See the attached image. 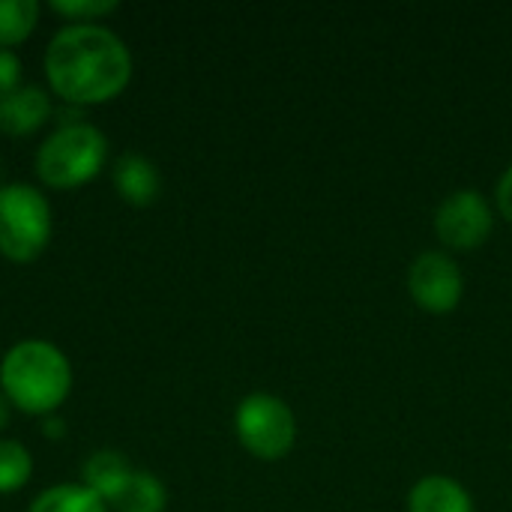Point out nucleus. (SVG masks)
Wrapping results in <instances>:
<instances>
[{
    "mask_svg": "<svg viewBox=\"0 0 512 512\" xmlns=\"http://www.w3.org/2000/svg\"><path fill=\"white\" fill-rule=\"evenodd\" d=\"M45 75L66 105H99L126 90L132 54L126 42L102 24H66L48 42Z\"/></svg>",
    "mask_w": 512,
    "mask_h": 512,
    "instance_id": "obj_1",
    "label": "nucleus"
},
{
    "mask_svg": "<svg viewBox=\"0 0 512 512\" xmlns=\"http://www.w3.org/2000/svg\"><path fill=\"white\" fill-rule=\"evenodd\" d=\"M0 387L9 405L24 414L48 417L72 390V366L57 345L45 339H24L0 360Z\"/></svg>",
    "mask_w": 512,
    "mask_h": 512,
    "instance_id": "obj_2",
    "label": "nucleus"
},
{
    "mask_svg": "<svg viewBox=\"0 0 512 512\" xmlns=\"http://www.w3.org/2000/svg\"><path fill=\"white\" fill-rule=\"evenodd\" d=\"M108 162V138L90 123L54 129L36 150V174L51 189H75L93 180Z\"/></svg>",
    "mask_w": 512,
    "mask_h": 512,
    "instance_id": "obj_3",
    "label": "nucleus"
},
{
    "mask_svg": "<svg viewBox=\"0 0 512 512\" xmlns=\"http://www.w3.org/2000/svg\"><path fill=\"white\" fill-rule=\"evenodd\" d=\"M51 240V204L30 183L0 186V255L15 264L36 261Z\"/></svg>",
    "mask_w": 512,
    "mask_h": 512,
    "instance_id": "obj_4",
    "label": "nucleus"
},
{
    "mask_svg": "<svg viewBox=\"0 0 512 512\" xmlns=\"http://www.w3.org/2000/svg\"><path fill=\"white\" fill-rule=\"evenodd\" d=\"M234 432L255 459L276 462L297 444V417L285 399L273 393H252L234 411Z\"/></svg>",
    "mask_w": 512,
    "mask_h": 512,
    "instance_id": "obj_5",
    "label": "nucleus"
},
{
    "mask_svg": "<svg viewBox=\"0 0 512 512\" xmlns=\"http://www.w3.org/2000/svg\"><path fill=\"white\" fill-rule=\"evenodd\" d=\"M495 213L480 189H456L435 210V234L450 249H477L489 240Z\"/></svg>",
    "mask_w": 512,
    "mask_h": 512,
    "instance_id": "obj_6",
    "label": "nucleus"
},
{
    "mask_svg": "<svg viewBox=\"0 0 512 512\" xmlns=\"http://www.w3.org/2000/svg\"><path fill=\"white\" fill-rule=\"evenodd\" d=\"M408 294L426 312H435V315L453 312L465 294L462 267L456 264L453 255L441 249H426L408 267Z\"/></svg>",
    "mask_w": 512,
    "mask_h": 512,
    "instance_id": "obj_7",
    "label": "nucleus"
},
{
    "mask_svg": "<svg viewBox=\"0 0 512 512\" xmlns=\"http://www.w3.org/2000/svg\"><path fill=\"white\" fill-rule=\"evenodd\" d=\"M51 114V99L36 84H21L9 96L0 99V132L18 138L36 132Z\"/></svg>",
    "mask_w": 512,
    "mask_h": 512,
    "instance_id": "obj_8",
    "label": "nucleus"
},
{
    "mask_svg": "<svg viewBox=\"0 0 512 512\" xmlns=\"http://www.w3.org/2000/svg\"><path fill=\"white\" fill-rule=\"evenodd\" d=\"M408 512H474V498L459 480L426 474L408 492Z\"/></svg>",
    "mask_w": 512,
    "mask_h": 512,
    "instance_id": "obj_9",
    "label": "nucleus"
},
{
    "mask_svg": "<svg viewBox=\"0 0 512 512\" xmlns=\"http://www.w3.org/2000/svg\"><path fill=\"white\" fill-rule=\"evenodd\" d=\"M114 186H117L123 201H129L135 207H147L162 192V174H159V168L147 156L123 153L114 162Z\"/></svg>",
    "mask_w": 512,
    "mask_h": 512,
    "instance_id": "obj_10",
    "label": "nucleus"
},
{
    "mask_svg": "<svg viewBox=\"0 0 512 512\" xmlns=\"http://www.w3.org/2000/svg\"><path fill=\"white\" fill-rule=\"evenodd\" d=\"M132 477V465L126 462L123 453L117 450H99V453H90L87 462L81 465V486L90 489L96 498H102L108 507L111 501L123 492V486L129 483Z\"/></svg>",
    "mask_w": 512,
    "mask_h": 512,
    "instance_id": "obj_11",
    "label": "nucleus"
},
{
    "mask_svg": "<svg viewBox=\"0 0 512 512\" xmlns=\"http://www.w3.org/2000/svg\"><path fill=\"white\" fill-rule=\"evenodd\" d=\"M168 489L153 471H132L123 492L111 501L114 512H165Z\"/></svg>",
    "mask_w": 512,
    "mask_h": 512,
    "instance_id": "obj_12",
    "label": "nucleus"
},
{
    "mask_svg": "<svg viewBox=\"0 0 512 512\" xmlns=\"http://www.w3.org/2000/svg\"><path fill=\"white\" fill-rule=\"evenodd\" d=\"M30 512H108V504L96 498L84 486H51L45 489L33 504Z\"/></svg>",
    "mask_w": 512,
    "mask_h": 512,
    "instance_id": "obj_13",
    "label": "nucleus"
},
{
    "mask_svg": "<svg viewBox=\"0 0 512 512\" xmlns=\"http://www.w3.org/2000/svg\"><path fill=\"white\" fill-rule=\"evenodd\" d=\"M39 21L36 0H0V48L24 42Z\"/></svg>",
    "mask_w": 512,
    "mask_h": 512,
    "instance_id": "obj_14",
    "label": "nucleus"
},
{
    "mask_svg": "<svg viewBox=\"0 0 512 512\" xmlns=\"http://www.w3.org/2000/svg\"><path fill=\"white\" fill-rule=\"evenodd\" d=\"M30 474H33V459L27 447L12 438H0V495L18 492L21 486H27Z\"/></svg>",
    "mask_w": 512,
    "mask_h": 512,
    "instance_id": "obj_15",
    "label": "nucleus"
},
{
    "mask_svg": "<svg viewBox=\"0 0 512 512\" xmlns=\"http://www.w3.org/2000/svg\"><path fill=\"white\" fill-rule=\"evenodd\" d=\"M51 9L66 15L72 24H93L96 18L114 12L117 0H54Z\"/></svg>",
    "mask_w": 512,
    "mask_h": 512,
    "instance_id": "obj_16",
    "label": "nucleus"
},
{
    "mask_svg": "<svg viewBox=\"0 0 512 512\" xmlns=\"http://www.w3.org/2000/svg\"><path fill=\"white\" fill-rule=\"evenodd\" d=\"M21 87V60L15 51L0 48V99Z\"/></svg>",
    "mask_w": 512,
    "mask_h": 512,
    "instance_id": "obj_17",
    "label": "nucleus"
},
{
    "mask_svg": "<svg viewBox=\"0 0 512 512\" xmlns=\"http://www.w3.org/2000/svg\"><path fill=\"white\" fill-rule=\"evenodd\" d=\"M495 204H498L501 216L512 222V162L504 168V174L498 177V186H495Z\"/></svg>",
    "mask_w": 512,
    "mask_h": 512,
    "instance_id": "obj_18",
    "label": "nucleus"
},
{
    "mask_svg": "<svg viewBox=\"0 0 512 512\" xmlns=\"http://www.w3.org/2000/svg\"><path fill=\"white\" fill-rule=\"evenodd\" d=\"M63 429H66V423H63L57 414H48V417L42 420V432H45L51 441H60V438H63Z\"/></svg>",
    "mask_w": 512,
    "mask_h": 512,
    "instance_id": "obj_19",
    "label": "nucleus"
},
{
    "mask_svg": "<svg viewBox=\"0 0 512 512\" xmlns=\"http://www.w3.org/2000/svg\"><path fill=\"white\" fill-rule=\"evenodd\" d=\"M9 408H12V405H9V399H6V396L0 393V432H3L6 426H9Z\"/></svg>",
    "mask_w": 512,
    "mask_h": 512,
    "instance_id": "obj_20",
    "label": "nucleus"
},
{
    "mask_svg": "<svg viewBox=\"0 0 512 512\" xmlns=\"http://www.w3.org/2000/svg\"><path fill=\"white\" fill-rule=\"evenodd\" d=\"M0 177H3V162H0Z\"/></svg>",
    "mask_w": 512,
    "mask_h": 512,
    "instance_id": "obj_21",
    "label": "nucleus"
}]
</instances>
